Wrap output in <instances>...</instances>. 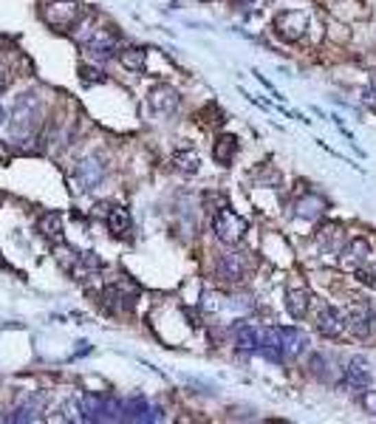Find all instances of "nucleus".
<instances>
[{
	"label": "nucleus",
	"instance_id": "5701e85b",
	"mask_svg": "<svg viewBox=\"0 0 376 424\" xmlns=\"http://www.w3.org/2000/svg\"><path fill=\"white\" fill-rule=\"evenodd\" d=\"M173 167L184 176H196L201 167V156L196 150H176L173 153Z\"/></svg>",
	"mask_w": 376,
	"mask_h": 424
},
{
	"label": "nucleus",
	"instance_id": "4be33fe9",
	"mask_svg": "<svg viewBox=\"0 0 376 424\" xmlns=\"http://www.w3.org/2000/svg\"><path fill=\"white\" fill-rule=\"evenodd\" d=\"M309 305H312V294L305 292V289H292V292L286 294V309H289V314L297 317V320L309 314Z\"/></svg>",
	"mask_w": 376,
	"mask_h": 424
},
{
	"label": "nucleus",
	"instance_id": "4468645a",
	"mask_svg": "<svg viewBox=\"0 0 376 424\" xmlns=\"http://www.w3.org/2000/svg\"><path fill=\"white\" fill-rule=\"evenodd\" d=\"M161 419V410L158 408H150L145 399H130L128 405H122V421H158Z\"/></svg>",
	"mask_w": 376,
	"mask_h": 424
},
{
	"label": "nucleus",
	"instance_id": "f257e3e1",
	"mask_svg": "<svg viewBox=\"0 0 376 424\" xmlns=\"http://www.w3.org/2000/svg\"><path fill=\"white\" fill-rule=\"evenodd\" d=\"M40 122H43V102L34 91H26L20 93L14 99V108H12V119H9V133H12V141H34L37 130H40Z\"/></svg>",
	"mask_w": 376,
	"mask_h": 424
},
{
	"label": "nucleus",
	"instance_id": "1a4fd4ad",
	"mask_svg": "<svg viewBox=\"0 0 376 424\" xmlns=\"http://www.w3.org/2000/svg\"><path fill=\"white\" fill-rule=\"evenodd\" d=\"M45 20H49L54 29H68L80 20V6L74 0H51V3L45 6Z\"/></svg>",
	"mask_w": 376,
	"mask_h": 424
},
{
	"label": "nucleus",
	"instance_id": "ddd939ff",
	"mask_svg": "<svg viewBox=\"0 0 376 424\" xmlns=\"http://www.w3.org/2000/svg\"><path fill=\"white\" fill-rule=\"evenodd\" d=\"M342 328H345L342 314H340L337 309H331V305H320V314H317V331H320L322 337H328V340H334V337L342 334Z\"/></svg>",
	"mask_w": 376,
	"mask_h": 424
},
{
	"label": "nucleus",
	"instance_id": "c756f323",
	"mask_svg": "<svg viewBox=\"0 0 376 424\" xmlns=\"http://www.w3.org/2000/svg\"><path fill=\"white\" fill-rule=\"evenodd\" d=\"M241 3H244V6H257L261 0H241Z\"/></svg>",
	"mask_w": 376,
	"mask_h": 424
},
{
	"label": "nucleus",
	"instance_id": "412c9836",
	"mask_svg": "<svg viewBox=\"0 0 376 424\" xmlns=\"http://www.w3.org/2000/svg\"><path fill=\"white\" fill-rule=\"evenodd\" d=\"M235 153H238V139L235 136H218V141H215V148H213V156H215V161L221 164V167H229V164L235 161Z\"/></svg>",
	"mask_w": 376,
	"mask_h": 424
},
{
	"label": "nucleus",
	"instance_id": "39448f33",
	"mask_svg": "<svg viewBox=\"0 0 376 424\" xmlns=\"http://www.w3.org/2000/svg\"><path fill=\"white\" fill-rule=\"evenodd\" d=\"M105 170H108V164L102 158V153H91L85 156L80 164H77V184H80V190H93V187H99V181L105 178Z\"/></svg>",
	"mask_w": 376,
	"mask_h": 424
},
{
	"label": "nucleus",
	"instance_id": "20e7f679",
	"mask_svg": "<svg viewBox=\"0 0 376 424\" xmlns=\"http://www.w3.org/2000/svg\"><path fill=\"white\" fill-rule=\"evenodd\" d=\"M249 269H252V261H249V252H244V249L224 252L218 266H215V272L224 283H241L249 274Z\"/></svg>",
	"mask_w": 376,
	"mask_h": 424
},
{
	"label": "nucleus",
	"instance_id": "f3484780",
	"mask_svg": "<svg viewBox=\"0 0 376 424\" xmlns=\"http://www.w3.org/2000/svg\"><path fill=\"white\" fill-rule=\"evenodd\" d=\"M116 57H119L122 68L136 71V74H142V71H145V62H148V51L142 49V45H125V49L116 51Z\"/></svg>",
	"mask_w": 376,
	"mask_h": 424
},
{
	"label": "nucleus",
	"instance_id": "b1692460",
	"mask_svg": "<svg viewBox=\"0 0 376 424\" xmlns=\"http://www.w3.org/2000/svg\"><path fill=\"white\" fill-rule=\"evenodd\" d=\"M40 410H43V402L40 399H29V402L17 405L9 416H3L6 421H37L40 419Z\"/></svg>",
	"mask_w": 376,
	"mask_h": 424
},
{
	"label": "nucleus",
	"instance_id": "6ab92c4d",
	"mask_svg": "<svg viewBox=\"0 0 376 424\" xmlns=\"http://www.w3.org/2000/svg\"><path fill=\"white\" fill-rule=\"evenodd\" d=\"M105 224H108V229H110L113 238H125V235L130 232V215H128V209L110 207L108 215H105Z\"/></svg>",
	"mask_w": 376,
	"mask_h": 424
},
{
	"label": "nucleus",
	"instance_id": "6e6552de",
	"mask_svg": "<svg viewBox=\"0 0 376 424\" xmlns=\"http://www.w3.org/2000/svg\"><path fill=\"white\" fill-rule=\"evenodd\" d=\"M274 29H277V34L283 37V40L294 43V40H300L305 34V29H309V14H305V12H294V9L292 12H283V14H277Z\"/></svg>",
	"mask_w": 376,
	"mask_h": 424
},
{
	"label": "nucleus",
	"instance_id": "a878e982",
	"mask_svg": "<svg viewBox=\"0 0 376 424\" xmlns=\"http://www.w3.org/2000/svg\"><path fill=\"white\" fill-rule=\"evenodd\" d=\"M235 340H238L241 351H255L257 348V331H255V328H249V325H241L238 334H235Z\"/></svg>",
	"mask_w": 376,
	"mask_h": 424
},
{
	"label": "nucleus",
	"instance_id": "c85d7f7f",
	"mask_svg": "<svg viewBox=\"0 0 376 424\" xmlns=\"http://www.w3.org/2000/svg\"><path fill=\"white\" fill-rule=\"evenodd\" d=\"M3 88H6V71H3V65H0V93H3Z\"/></svg>",
	"mask_w": 376,
	"mask_h": 424
},
{
	"label": "nucleus",
	"instance_id": "9d476101",
	"mask_svg": "<svg viewBox=\"0 0 376 424\" xmlns=\"http://www.w3.org/2000/svg\"><path fill=\"white\" fill-rule=\"evenodd\" d=\"M85 49H88V54L93 60H110L116 51H119V49H116V34L110 29H97L88 37Z\"/></svg>",
	"mask_w": 376,
	"mask_h": 424
},
{
	"label": "nucleus",
	"instance_id": "2f4dec72",
	"mask_svg": "<svg viewBox=\"0 0 376 424\" xmlns=\"http://www.w3.org/2000/svg\"><path fill=\"white\" fill-rule=\"evenodd\" d=\"M0 266H3V257H0Z\"/></svg>",
	"mask_w": 376,
	"mask_h": 424
},
{
	"label": "nucleus",
	"instance_id": "f03ea898",
	"mask_svg": "<svg viewBox=\"0 0 376 424\" xmlns=\"http://www.w3.org/2000/svg\"><path fill=\"white\" fill-rule=\"evenodd\" d=\"M246 229H249L246 218H241L238 212L229 209V207L218 209L215 215H213V232L218 235V241H224V244H229V246L241 244V238L246 235Z\"/></svg>",
	"mask_w": 376,
	"mask_h": 424
},
{
	"label": "nucleus",
	"instance_id": "cd10ccee",
	"mask_svg": "<svg viewBox=\"0 0 376 424\" xmlns=\"http://www.w3.org/2000/svg\"><path fill=\"white\" fill-rule=\"evenodd\" d=\"M362 405H365L368 413H376V390H368V393L362 396Z\"/></svg>",
	"mask_w": 376,
	"mask_h": 424
},
{
	"label": "nucleus",
	"instance_id": "393cba45",
	"mask_svg": "<svg viewBox=\"0 0 376 424\" xmlns=\"http://www.w3.org/2000/svg\"><path fill=\"white\" fill-rule=\"evenodd\" d=\"M325 212V201L320 196H309L297 204V218H305V221H314Z\"/></svg>",
	"mask_w": 376,
	"mask_h": 424
},
{
	"label": "nucleus",
	"instance_id": "2eb2a0df",
	"mask_svg": "<svg viewBox=\"0 0 376 424\" xmlns=\"http://www.w3.org/2000/svg\"><path fill=\"white\" fill-rule=\"evenodd\" d=\"M305 348H309V334L300 331V328H283V357L286 360H297Z\"/></svg>",
	"mask_w": 376,
	"mask_h": 424
},
{
	"label": "nucleus",
	"instance_id": "bb28decb",
	"mask_svg": "<svg viewBox=\"0 0 376 424\" xmlns=\"http://www.w3.org/2000/svg\"><path fill=\"white\" fill-rule=\"evenodd\" d=\"M80 80H82V85H97V82H105V74L99 68H93V65H82L80 68Z\"/></svg>",
	"mask_w": 376,
	"mask_h": 424
},
{
	"label": "nucleus",
	"instance_id": "7c9ffc66",
	"mask_svg": "<svg viewBox=\"0 0 376 424\" xmlns=\"http://www.w3.org/2000/svg\"><path fill=\"white\" fill-rule=\"evenodd\" d=\"M3 119H6V110H3V108H0V125H3Z\"/></svg>",
	"mask_w": 376,
	"mask_h": 424
},
{
	"label": "nucleus",
	"instance_id": "f8f14e48",
	"mask_svg": "<svg viewBox=\"0 0 376 424\" xmlns=\"http://www.w3.org/2000/svg\"><path fill=\"white\" fill-rule=\"evenodd\" d=\"M257 348L269 362H283V328H266L257 337Z\"/></svg>",
	"mask_w": 376,
	"mask_h": 424
},
{
	"label": "nucleus",
	"instance_id": "a211bd4d",
	"mask_svg": "<svg viewBox=\"0 0 376 424\" xmlns=\"http://www.w3.org/2000/svg\"><path fill=\"white\" fill-rule=\"evenodd\" d=\"M317 244L322 252L328 255H334L342 249V226L340 224H325L320 232H317Z\"/></svg>",
	"mask_w": 376,
	"mask_h": 424
},
{
	"label": "nucleus",
	"instance_id": "9b49d317",
	"mask_svg": "<svg viewBox=\"0 0 376 424\" xmlns=\"http://www.w3.org/2000/svg\"><path fill=\"white\" fill-rule=\"evenodd\" d=\"M371 365L365 357H354V360H348V368H345V388L351 390H368L371 388Z\"/></svg>",
	"mask_w": 376,
	"mask_h": 424
},
{
	"label": "nucleus",
	"instance_id": "423d86ee",
	"mask_svg": "<svg viewBox=\"0 0 376 424\" xmlns=\"http://www.w3.org/2000/svg\"><path fill=\"white\" fill-rule=\"evenodd\" d=\"M181 105V97L173 85H153L150 93H148V108L156 113V116H173Z\"/></svg>",
	"mask_w": 376,
	"mask_h": 424
},
{
	"label": "nucleus",
	"instance_id": "0eeeda50",
	"mask_svg": "<svg viewBox=\"0 0 376 424\" xmlns=\"http://www.w3.org/2000/svg\"><path fill=\"white\" fill-rule=\"evenodd\" d=\"M342 322H345V328L354 337H360V340H365L368 334H371V322H373V311H371V305L368 303H351L348 309H345V314H342Z\"/></svg>",
	"mask_w": 376,
	"mask_h": 424
},
{
	"label": "nucleus",
	"instance_id": "aec40b11",
	"mask_svg": "<svg viewBox=\"0 0 376 424\" xmlns=\"http://www.w3.org/2000/svg\"><path fill=\"white\" fill-rule=\"evenodd\" d=\"M368 244L365 241H354V244H348L345 249H342V269L345 272H354V269H360L362 266V261H365V257H368Z\"/></svg>",
	"mask_w": 376,
	"mask_h": 424
},
{
	"label": "nucleus",
	"instance_id": "dca6fc26",
	"mask_svg": "<svg viewBox=\"0 0 376 424\" xmlns=\"http://www.w3.org/2000/svg\"><path fill=\"white\" fill-rule=\"evenodd\" d=\"M37 229L45 241L60 244L62 241V215L60 212H43V215L37 218Z\"/></svg>",
	"mask_w": 376,
	"mask_h": 424
},
{
	"label": "nucleus",
	"instance_id": "7ed1b4c3",
	"mask_svg": "<svg viewBox=\"0 0 376 424\" xmlns=\"http://www.w3.org/2000/svg\"><path fill=\"white\" fill-rule=\"evenodd\" d=\"M102 300H105V309L108 311L125 314V311H133V305L139 300V289H136V283H130V280H119V283H110V286H105Z\"/></svg>",
	"mask_w": 376,
	"mask_h": 424
}]
</instances>
